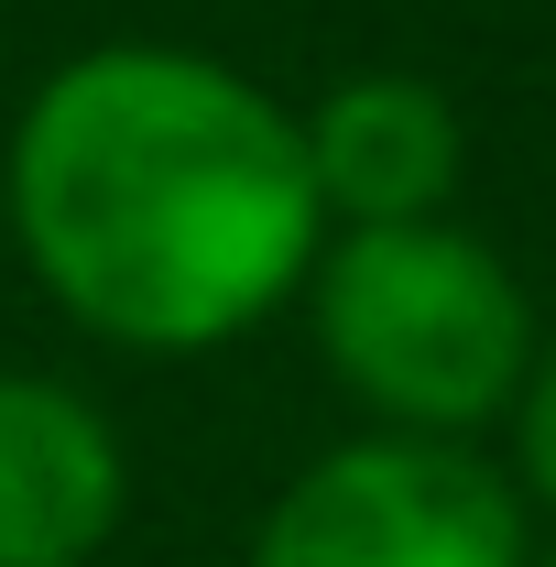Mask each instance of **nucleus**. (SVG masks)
Segmentation results:
<instances>
[{"label": "nucleus", "instance_id": "nucleus-1", "mask_svg": "<svg viewBox=\"0 0 556 567\" xmlns=\"http://www.w3.org/2000/svg\"><path fill=\"white\" fill-rule=\"evenodd\" d=\"M0 218L33 295L132 360L274 328L328 251L306 121L208 44H87L0 142Z\"/></svg>", "mask_w": 556, "mask_h": 567}, {"label": "nucleus", "instance_id": "nucleus-2", "mask_svg": "<svg viewBox=\"0 0 556 567\" xmlns=\"http://www.w3.org/2000/svg\"><path fill=\"white\" fill-rule=\"evenodd\" d=\"M295 306H306V339L328 360V382L360 404V425H393V436L481 447L513 415L535 350H546L524 274L470 218L328 229Z\"/></svg>", "mask_w": 556, "mask_h": 567}, {"label": "nucleus", "instance_id": "nucleus-3", "mask_svg": "<svg viewBox=\"0 0 556 567\" xmlns=\"http://www.w3.org/2000/svg\"><path fill=\"white\" fill-rule=\"evenodd\" d=\"M251 567H535V513L491 447L360 425L262 502Z\"/></svg>", "mask_w": 556, "mask_h": 567}, {"label": "nucleus", "instance_id": "nucleus-4", "mask_svg": "<svg viewBox=\"0 0 556 567\" xmlns=\"http://www.w3.org/2000/svg\"><path fill=\"white\" fill-rule=\"evenodd\" d=\"M306 175L328 229H404V218H459V175H470V121L459 99L415 66H360L317 87L306 110Z\"/></svg>", "mask_w": 556, "mask_h": 567}, {"label": "nucleus", "instance_id": "nucleus-5", "mask_svg": "<svg viewBox=\"0 0 556 567\" xmlns=\"http://www.w3.org/2000/svg\"><path fill=\"white\" fill-rule=\"evenodd\" d=\"M132 513V447L99 393L0 371V567H99Z\"/></svg>", "mask_w": 556, "mask_h": 567}, {"label": "nucleus", "instance_id": "nucleus-6", "mask_svg": "<svg viewBox=\"0 0 556 567\" xmlns=\"http://www.w3.org/2000/svg\"><path fill=\"white\" fill-rule=\"evenodd\" d=\"M502 470H513L524 513H535V524H556V339L535 350L524 393H513V415H502Z\"/></svg>", "mask_w": 556, "mask_h": 567}, {"label": "nucleus", "instance_id": "nucleus-7", "mask_svg": "<svg viewBox=\"0 0 556 567\" xmlns=\"http://www.w3.org/2000/svg\"><path fill=\"white\" fill-rule=\"evenodd\" d=\"M535 567H556V557H546V546H535Z\"/></svg>", "mask_w": 556, "mask_h": 567}]
</instances>
